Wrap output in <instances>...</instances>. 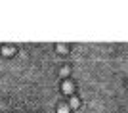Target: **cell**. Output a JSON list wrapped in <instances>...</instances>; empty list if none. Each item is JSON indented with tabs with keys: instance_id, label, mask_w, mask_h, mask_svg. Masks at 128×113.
<instances>
[{
	"instance_id": "cell-1",
	"label": "cell",
	"mask_w": 128,
	"mask_h": 113,
	"mask_svg": "<svg viewBox=\"0 0 128 113\" xmlns=\"http://www.w3.org/2000/svg\"><path fill=\"white\" fill-rule=\"evenodd\" d=\"M73 90H75V86H73V82L65 81V82H63V92H65V94H69V96H71V94H73Z\"/></svg>"
},
{
	"instance_id": "cell-2",
	"label": "cell",
	"mask_w": 128,
	"mask_h": 113,
	"mask_svg": "<svg viewBox=\"0 0 128 113\" xmlns=\"http://www.w3.org/2000/svg\"><path fill=\"white\" fill-rule=\"evenodd\" d=\"M78 98H75V96H73V98H71V102H69V109H76V107H78Z\"/></svg>"
},
{
	"instance_id": "cell-3",
	"label": "cell",
	"mask_w": 128,
	"mask_h": 113,
	"mask_svg": "<svg viewBox=\"0 0 128 113\" xmlns=\"http://www.w3.org/2000/svg\"><path fill=\"white\" fill-rule=\"evenodd\" d=\"M58 113H69V105H67V103H61L58 107Z\"/></svg>"
},
{
	"instance_id": "cell-4",
	"label": "cell",
	"mask_w": 128,
	"mask_h": 113,
	"mask_svg": "<svg viewBox=\"0 0 128 113\" xmlns=\"http://www.w3.org/2000/svg\"><path fill=\"white\" fill-rule=\"evenodd\" d=\"M69 75V67H63V69H61V77H67Z\"/></svg>"
}]
</instances>
